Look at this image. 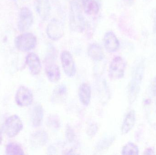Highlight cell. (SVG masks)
Listing matches in <instances>:
<instances>
[{
	"instance_id": "e0dca14e",
	"label": "cell",
	"mask_w": 156,
	"mask_h": 155,
	"mask_svg": "<svg viewBox=\"0 0 156 155\" xmlns=\"http://www.w3.org/2000/svg\"><path fill=\"white\" fill-rule=\"evenodd\" d=\"M88 55L90 57L95 61H100L104 58V54L101 47L96 44L90 45L88 49Z\"/></svg>"
},
{
	"instance_id": "484cf974",
	"label": "cell",
	"mask_w": 156,
	"mask_h": 155,
	"mask_svg": "<svg viewBox=\"0 0 156 155\" xmlns=\"http://www.w3.org/2000/svg\"><path fill=\"white\" fill-rule=\"evenodd\" d=\"M151 91L154 96H156V77L154 78L151 83Z\"/></svg>"
},
{
	"instance_id": "9c48e42d",
	"label": "cell",
	"mask_w": 156,
	"mask_h": 155,
	"mask_svg": "<svg viewBox=\"0 0 156 155\" xmlns=\"http://www.w3.org/2000/svg\"><path fill=\"white\" fill-rule=\"evenodd\" d=\"M144 70L142 67L136 70L134 75L133 78L132 80L129 89L130 101L133 102L137 96L140 89V84L142 80Z\"/></svg>"
},
{
	"instance_id": "5bb4252c",
	"label": "cell",
	"mask_w": 156,
	"mask_h": 155,
	"mask_svg": "<svg viewBox=\"0 0 156 155\" xmlns=\"http://www.w3.org/2000/svg\"><path fill=\"white\" fill-rule=\"evenodd\" d=\"M46 74L48 80L53 83H56L60 79V71L59 67L55 64H51L47 66Z\"/></svg>"
},
{
	"instance_id": "8992f818",
	"label": "cell",
	"mask_w": 156,
	"mask_h": 155,
	"mask_svg": "<svg viewBox=\"0 0 156 155\" xmlns=\"http://www.w3.org/2000/svg\"><path fill=\"white\" fill-rule=\"evenodd\" d=\"M34 17L32 11L27 7H23L19 14L18 27L20 32L29 29L33 23Z\"/></svg>"
},
{
	"instance_id": "2e32d148",
	"label": "cell",
	"mask_w": 156,
	"mask_h": 155,
	"mask_svg": "<svg viewBox=\"0 0 156 155\" xmlns=\"http://www.w3.org/2000/svg\"><path fill=\"white\" fill-rule=\"evenodd\" d=\"M44 117V111L42 106L37 104L33 108L32 113V122L34 127H38L41 125Z\"/></svg>"
},
{
	"instance_id": "83f0119b",
	"label": "cell",
	"mask_w": 156,
	"mask_h": 155,
	"mask_svg": "<svg viewBox=\"0 0 156 155\" xmlns=\"http://www.w3.org/2000/svg\"><path fill=\"white\" fill-rule=\"evenodd\" d=\"M125 1H127V2H131L133 1V0H125Z\"/></svg>"
},
{
	"instance_id": "cb8c5ba5",
	"label": "cell",
	"mask_w": 156,
	"mask_h": 155,
	"mask_svg": "<svg viewBox=\"0 0 156 155\" xmlns=\"http://www.w3.org/2000/svg\"><path fill=\"white\" fill-rule=\"evenodd\" d=\"M97 126L95 125H92L89 128V132L88 133L89 136H94V135L96 134L97 131Z\"/></svg>"
},
{
	"instance_id": "ffe728a7",
	"label": "cell",
	"mask_w": 156,
	"mask_h": 155,
	"mask_svg": "<svg viewBox=\"0 0 156 155\" xmlns=\"http://www.w3.org/2000/svg\"><path fill=\"white\" fill-rule=\"evenodd\" d=\"M5 153L7 155L24 154L23 150L21 146L16 143L8 144L5 148Z\"/></svg>"
},
{
	"instance_id": "277c9868",
	"label": "cell",
	"mask_w": 156,
	"mask_h": 155,
	"mask_svg": "<svg viewBox=\"0 0 156 155\" xmlns=\"http://www.w3.org/2000/svg\"><path fill=\"white\" fill-rule=\"evenodd\" d=\"M23 124L17 116L12 115L6 119L5 123V133L9 137H13L17 135L23 129Z\"/></svg>"
},
{
	"instance_id": "44dd1931",
	"label": "cell",
	"mask_w": 156,
	"mask_h": 155,
	"mask_svg": "<svg viewBox=\"0 0 156 155\" xmlns=\"http://www.w3.org/2000/svg\"><path fill=\"white\" fill-rule=\"evenodd\" d=\"M122 154L123 155H137L139 154V149L135 144L129 143L124 147Z\"/></svg>"
},
{
	"instance_id": "4316f807",
	"label": "cell",
	"mask_w": 156,
	"mask_h": 155,
	"mask_svg": "<svg viewBox=\"0 0 156 155\" xmlns=\"http://www.w3.org/2000/svg\"><path fill=\"white\" fill-rule=\"evenodd\" d=\"M145 152H148L147 154H155L154 153V151L152 149H148Z\"/></svg>"
},
{
	"instance_id": "5b68a950",
	"label": "cell",
	"mask_w": 156,
	"mask_h": 155,
	"mask_svg": "<svg viewBox=\"0 0 156 155\" xmlns=\"http://www.w3.org/2000/svg\"><path fill=\"white\" fill-rule=\"evenodd\" d=\"M46 32L48 36L51 40L58 41L61 39L64 35V26L60 21L57 19H53L48 25Z\"/></svg>"
},
{
	"instance_id": "7c38bea8",
	"label": "cell",
	"mask_w": 156,
	"mask_h": 155,
	"mask_svg": "<svg viewBox=\"0 0 156 155\" xmlns=\"http://www.w3.org/2000/svg\"><path fill=\"white\" fill-rule=\"evenodd\" d=\"M37 12L43 20L47 19L50 14V5L48 0H37L35 3Z\"/></svg>"
},
{
	"instance_id": "30bf717a",
	"label": "cell",
	"mask_w": 156,
	"mask_h": 155,
	"mask_svg": "<svg viewBox=\"0 0 156 155\" xmlns=\"http://www.w3.org/2000/svg\"><path fill=\"white\" fill-rule=\"evenodd\" d=\"M105 47L109 52H116L119 47V40L112 32H108L105 35L103 40Z\"/></svg>"
},
{
	"instance_id": "9a60e30c",
	"label": "cell",
	"mask_w": 156,
	"mask_h": 155,
	"mask_svg": "<svg viewBox=\"0 0 156 155\" xmlns=\"http://www.w3.org/2000/svg\"><path fill=\"white\" fill-rule=\"evenodd\" d=\"M136 121V114L133 110L130 111L126 116L122 127V133L124 134L129 133L134 125Z\"/></svg>"
},
{
	"instance_id": "7402d4cb",
	"label": "cell",
	"mask_w": 156,
	"mask_h": 155,
	"mask_svg": "<svg viewBox=\"0 0 156 155\" xmlns=\"http://www.w3.org/2000/svg\"><path fill=\"white\" fill-rule=\"evenodd\" d=\"M66 137L69 142H73L75 138V133L74 131H73L71 127L69 126H68L66 127Z\"/></svg>"
},
{
	"instance_id": "603a6c76",
	"label": "cell",
	"mask_w": 156,
	"mask_h": 155,
	"mask_svg": "<svg viewBox=\"0 0 156 155\" xmlns=\"http://www.w3.org/2000/svg\"><path fill=\"white\" fill-rule=\"evenodd\" d=\"M48 123L50 124V125L53 126L55 128H57L60 125V123L58 118L56 117V116H52L49 118Z\"/></svg>"
},
{
	"instance_id": "4fadbf2b",
	"label": "cell",
	"mask_w": 156,
	"mask_h": 155,
	"mask_svg": "<svg viewBox=\"0 0 156 155\" xmlns=\"http://www.w3.org/2000/svg\"><path fill=\"white\" fill-rule=\"evenodd\" d=\"M78 94L81 103L85 106L89 105L91 97V90L90 85L87 83L82 84L79 88Z\"/></svg>"
},
{
	"instance_id": "7a4b0ae2",
	"label": "cell",
	"mask_w": 156,
	"mask_h": 155,
	"mask_svg": "<svg viewBox=\"0 0 156 155\" xmlns=\"http://www.w3.org/2000/svg\"><path fill=\"white\" fill-rule=\"evenodd\" d=\"M37 39L35 35L31 33H25L17 36L15 44L17 49L22 52L31 51L35 47Z\"/></svg>"
},
{
	"instance_id": "6da1fadb",
	"label": "cell",
	"mask_w": 156,
	"mask_h": 155,
	"mask_svg": "<svg viewBox=\"0 0 156 155\" xmlns=\"http://www.w3.org/2000/svg\"><path fill=\"white\" fill-rule=\"evenodd\" d=\"M70 25L71 29L77 32H82L85 28V21L79 4L72 2L70 4Z\"/></svg>"
},
{
	"instance_id": "d4e9b609",
	"label": "cell",
	"mask_w": 156,
	"mask_h": 155,
	"mask_svg": "<svg viewBox=\"0 0 156 155\" xmlns=\"http://www.w3.org/2000/svg\"><path fill=\"white\" fill-rule=\"evenodd\" d=\"M57 93L59 95H64L66 93L67 91V88L66 86H59L58 88L56 89Z\"/></svg>"
},
{
	"instance_id": "3957f363",
	"label": "cell",
	"mask_w": 156,
	"mask_h": 155,
	"mask_svg": "<svg viewBox=\"0 0 156 155\" xmlns=\"http://www.w3.org/2000/svg\"><path fill=\"white\" fill-rule=\"evenodd\" d=\"M125 61L121 56H115L111 62L109 67V75L110 78L118 80L123 77L125 71Z\"/></svg>"
},
{
	"instance_id": "8fae6325",
	"label": "cell",
	"mask_w": 156,
	"mask_h": 155,
	"mask_svg": "<svg viewBox=\"0 0 156 155\" xmlns=\"http://www.w3.org/2000/svg\"><path fill=\"white\" fill-rule=\"evenodd\" d=\"M26 63L32 74L37 75L40 73L41 65L39 57L34 53H30L26 57Z\"/></svg>"
},
{
	"instance_id": "d6986e66",
	"label": "cell",
	"mask_w": 156,
	"mask_h": 155,
	"mask_svg": "<svg viewBox=\"0 0 156 155\" xmlns=\"http://www.w3.org/2000/svg\"><path fill=\"white\" fill-rule=\"evenodd\" d=\"M48 139V135L45 132L40 131L34 134L32 141L35 145L43 146L46 144Z\"/></svg>"
},
{
	"instance_id": "ac0fdd59",
	"label": "cell",
	"mask_w": 156,
	"mask_h": 155,
	"mask_svg": "<svg viewBox=\"0 0 156 155\" xmlns=\"http://www.w3.org/2000/svg\"><path fill=\"white\" fill-rule=\"evenodd\" d=\"M83 5L84 12L88 15H95L99 12V5L95 0H83Z\"/></svg>"
},
{
	"instance_id": "ba28073f",
	"label": "cell",
	"mask_w": 156,
	"mask_h": 155,
	"mask_svg": "<svg viewBox=\"0 0 156 155\" xmlns=\"http://www.w3.org/2000/svg\"><path fill=\"white\" fill-rule=\"evenodd\" d=\"M15 100L16 104L20 106H28L33 103V93L27 87L21 86L16 92Z\"/></svg>"
},
{
	"instance_id": "52a82bcc",
	"label": "cell",
	"mask_w": 156,
	"mask_h": 155,
	"mask_svg": "<svg viewBox=\"0 0 156 155\" xmlns=\"http://www.w3.org/2000/svg\"><path fill=\"white\" fill-rule=\"evenodd\" d=\"M61 63L65 73L67 76L72 77L76 72V65L73 56L69 52L64 51L61 55Z\"/></svg>"
}]
</instances>
